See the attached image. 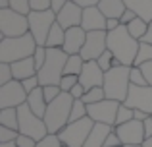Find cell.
Returning <instances> with one entry per match:
<instances>
[{"label": "cell", "mask_w": 152, "mask_h": 147, "mask_svg": "<svg viewBox=\"0 0 152 147\" xmlns=\"http://www.w3.org/2000/svg\"><path fill=\"white\" fill-rule=\"evenodd\" d=\"M104 147H123V143H121V140H119V136L115 134V128H114V132L108 136V140H106V145Z\"/></svg>", "instance_id": "obj_44"}, {"label": "cell", "mask_w": 152, "mask_h": 147, "mask_svg": "<svg viewBox=\"0 0 152 147\" xmlns=\"http://www.w3.org/2000/svg\"><path fill=\"white\" fill-rule=\"evenodd\" d=\"M106 21H108V18L100 12V8H98V6L83 8L81 27L85 31H106Z\"/></svg>", "instance_id": "obj_17"}, {"label": "cell", "mask_w": 152, "mask_h": 147, "mask_svg": "<svg viewBox=\"0 0 152 147\" xmlns=\"http://www.w3.org/2000/svg\"><path fill=\"white\" fill-rule=\"evenodd\" d=\"M62 147H67V145H62Z\"/></svg>", "instance_id": "obj_58"}, {"label": "cell", "mask_w": 152, "mask_h": 147, "mask_svg": "<svg viewBox=\"0 0 152 147\" xmlns=\"http://www.w3.org/2000/svg\"><path fill=\"white\" fill-rule=\"evenodd\" d=\"M10 8L19 14H29L31 12V6H29V0H10Z\"/></svg>", "instance_id": "obj_40"}, {"label": "cell", "mask_w": 152, "mask_h": 147, "mask_svg": "<svg viewBox=\"0 0 152 147\" xmlns=\"http://www.w3.org/2000/svg\"><path fill=\"white\" fill-rule=\"evenodd\" d=\"M15 143H18V147H37L39 141L33 140V137H29V136H23V134H19L18 140H15Z\"/></svg>", "instance_id": "obj_43"}, {"label": "cell", "mask_w": 152, "mask_h": 147, "mask_svg": "<svg viewBox=\"0 0 152 147\" xmlns=\"http://www.w3.org/2000/svg\"><path fill=\"white\" fill-rule=\"evenodd\" d=\"M93 128H94V120L87 116V118H81V120H77V122H69V124L60 134H56V136H58L60 141L67 147H85L91 132H93Z\"/></svg>", "instance_id": "obj_6"}, {"label": "cell", "mask_w": 152, "mask_h": 147, "mask_svg": "<svg viewBox=\"0 0 152 147\" xmlns=\"http://www.w3.org/2000/svg\"><path fill=\"white\" fill-rule=\"evenodd\" d=\"M131 66H118L112 68L104 74V91H106V99L118 103H125L127 95H129V87H131Z\"/></svg>", "instance_id": "obj_4"}, {"label": "cell", "mask_w": 152, "mask_h": 147, "mask_svg": "<svg viewBox=\"0 0 152 147\" xmlns=\"http://www.w3.org/2000/svg\"><path fill=\"white\" fill-rule=\"evenodd\" d=\"M71 2L79 4L81 8H91V6H98V4H100V0H71Z\"/></svg>", "instance_id": "obj_48"}, {"label": "cell", "mask_w": 152, "mask_h": 147, "mask_svg": "<svg viewBox=\"0 0 152 147\" xmlns=\"http://www.w3.org/2000/svg\"><path fill=\"white\" fill-rule=\"evenodd\" d=\"M85 60H83L81 54H71L66 62V68H64V75H81Z\"/></svg>", "instance_id": "obj_26"}, {"label": "cell", "mask_w": 152, "mask_h": 147, "mask_svg": "<svg viewBox=\"0 0 152 147\" xmlns=\"http://www.w3.org/2000/svg\"><path fill=\"white\" fill-rule=\"evenodd\" d=\"M29 33L35 37L37 45L46 47V39L52 29V25L56 23V12L46 10V12H29Z\"/></svg>", "instance_id": "obj_9"}, {"label": "cell", "mask_w": 152, "mask_h": 147, "mask_svg": "<svg viewBox=\"0 0 152 147\" xmlns=\"http://www.w3.org/2000/svg\"><path fill=\"white\" fill-rule=\"evenodd\" d=\"M31 12H46L52 10V0H29Z\"/></svg>", "instance_id": "obj_39"}, {"label": "cell", "mask_w": 152, "mask_h": 147, "mask_svg": "<svg viewBox=\"0 0 152 147\" xmlns=\"http://www.w3.org/2000/svg\"><path fill=\"white\" fill-rule=\"evenodd\" d=\"M0 126H6V128L18 130L19 132V114L18 109H0Z\"/></svg>", "instance_id": "obj_25"}, {"label": "cell", "mask_w": 152, "mask_h": 147, "mask_svg": "<svg viewBox=\"0 0 152 147\" xmlns=\"http://www.w3.org/2000/svg\"><path fill=\"white\" fill-rule=\"evenodd\" d=\"M46 56H48V49H46V47H42V45H39L37 50H35V54H33V60H35V64H37V72L42 68V66H45Z\"/></svg>", "instance_id": "obj_34"}, {"label": "cell", "mask_w": 152, "mask_h": 147, "mask_svg": "<svg viewBox=\"0 0 152 147\" xmlns=\"http://www.w3.org/2000/svg\"><path fill=\"white\" fill-rule=\"evenodd\" d=\"M108 50V31H87V41L81 50L83 60H98Z\"/></svg>", "instance_id": "obj_11"}, {"label": "cell", "mask_w": 152, "mask_h": 147, "mask_svg": "<svg viewBox=\"0 0 152 147\" xmlns=\"http://www.w3.org/2000/svg\"><path fill=\"white\" fill-rule=\"evenodd\" d=\"M10 8V0H0V10H6Z\"/></svg>", "instance_id": "obj_54"}, {"label": "cell", "mask_w": 152, "mask_h": 147, "mask_svg": "<svg viewBox=\"0 0 152 147\" xmlns=\"http://www.w3.org/2000/svg\"><path fill=\"white\" fill-rule=\"evenodd\" d=\"M14 81V72H12V64L6 62H0V85H6V83Z\"/></svg>", "instance_id": "obj_33"}, {"label": "cell", "mask_w": 152, "mask_h": 147, "mask_svg": "<svg viewBox=\"0 0 152 147\" xmlns=\"http://www.w3.org/2000/svg\"><path fill=\"white\" fill-rule=\"evenodd\" d=\"M73 101L75 99L69 93H62L56 101L48 103L46 114H45V122H46V128H48V134H60L69 124Z\"/></svg>", "instance_id": "obj_3"}, {"label": "cell", "mask_w": 152, "mask_h": 147, "mask_svg": "<svg viewBox=\"0 0 152 147\" xmlns=\"http://www.w3.org/2000/svg\"><path fill=\"white\" fill-rule=\"evenodd\" d=\"M98 8H100V12L108 19L110 18H118L119 19L123 16V12L127 10V6H125L123 0H100Z\"/></svg>", "instance_id": "obj_23"}, {"label": "cell", "mask_w": 152, "mask_h": 147, "mask_svg": "<svg viewBox=\"0 0 152 147\" xmlns=\"http://www.w3.org/2000/svg\"><path fill=\"white\" fill-rule=\"evenodd\" d=\"M79 83L85 87L87 91L93 87H102L104 85V72L98 66L96 60H87L83 66V72L79 75Z\"/></svg>", "instance_id": "obj_15"}, {"label": "cell", "mask_w": 152, "mask_h": 147, "mask_svg": "<svg viewBox=\"0 0 152 147\" xmlns=\"http://www.w3.org/2000/svg\"><path fill=\"white\" fill-rule=\"evenodd\" d=\"M27 103V91L23 89V83L14 79V81L0 85V109H19Z\"/></svg>", "instance_id": "obj_10"}, {"label": "cell", "mask_w": 152, "mask_h": 147, "mask_svg": "<svg viewBox=\"0 0 152 147\" xmlns=\"http://www.w3.org/2000/svg\"><path fill=\"white\" fill-rule=\"evenodd\" d=\"M141 147H152V137H146V140L141 143Z\"/></svg>", "instance_id": "obj_55"}, {"label": "cell", "mask_w": 152, "mask_h": 147, "mask_svg": "<svg viewBox=\"0 0 152 147\" xmlns=\"http://www.w3.org/2000/svg\"><path fill=\"white\" fill-rule=\"evenodd\" d=\"M64 143L60 141V137L56 136V134H48V136L45 137V140H41L37 143V147H62Z\"/></svg>", "instance_id": "obj_41"}, {"label": "cell", "mask_w": 152, "mask_h": 147, "mask_svg": "<svg viewBox=\"0 0 152 147\" xmlns=\"http://www.w3.org/2000/svg\"><path fill=\"white\" fill-rule=\"evenodd\" d=\"M64 41H66V29L56 21L48 33V39H46V49H62Z\"/></svg>", "instance_id": "obj_24"}, {"label": "cell", "mask_w": 152, "mask_h": 147, "mask_svg": "<svg viewBox=\"0 0 152 147\" xmlns=\"http://www.w3.org/2000/svg\"><path fill=\"white\" fill-rule=\"evenodd\" d=\"M18 114H19V134L29 136L37 141L45 140V137L48 136V128H46L45 118L37 116V114L29 109L27 103L18 109Z\"/></svg>", "instance_id": "obj_7"}, {"label": "cell", "mask_w": 152, "mask_h": 147, "mask_svg": "<svg viewBox=\"0 0 152 147\" xmlns=\"http://www.w3.org/2000/svg\"><path fill=\"white\" fill-rule=\"evenodd\" d=\"M131 120H135V110L133 109H129L127 105H119V109H118V118H115V126H121V124H125V122H131Z\"/></svg>", "instance_id": "obj_30"}, {"label": "cell", "mask_w": 152, "mask_h": 147, "mask_svg": "<svg viewBox=\"0 0 152 147\" xmlns=\"http://www.w3.org/2000/svg\"><path fill=\"white\" fill-rule=\"evenodd\" d=\"M119 25H121V21H119L118 18H110L106 21V31H114V29H118Z\"/></svg>", "instance_id": "obj_49"}, {"label": "cell", "mask_w": 152, "mask_h": 147, "mask_svg": "<svg viewBox=\"0 0 152 147\" xmlns=\"http://www.w3.org/2000/svg\"><path fill=\"white\" fill-rule=\"evenodd\" d=\"M106 99V91H104V87H93V89H89L85 93V97L81 99L85 105H94V103H100Z\"/></svg>", "instance_id": "obj_29"}, {"label": "cell", "mask_w": 152, "mask_h": 147, "mask_svg": "<svg viewBox=\"0 0 152 147\" xmlns=\"http://www.w3.org/2000/svg\"><path fill=\"white\" fill-rule=\"evenodd\" d=\"M87 41V31L83 29L81 25L79 27H71V29H66V41H64L62 49L66 50L67 54H81L83 47H85Z\"/></svg>", "instance_id": "obj_18"}, {"label": "cell", "mask_w": 152, "mask_h": 147, "mask_svg": "<svg viewBox=\"0 0 152 147\" xmlns=\"http://www.w3.org/2000/svg\"><path fill=\"white\" fill-rule=\"evenodd\" d=\"M85 93H87V89L81 85V83H77V85H75L73 89L69 91V95H71L73 99H83V97H85Z\"/></svg>", "instance_id": "obj_47"}, {"label": "cell", "mask_w": 152, "mask_h": 147, "mask_svg": "<svg viewBox=\"0 0 152 147\" xmlns=\"http://www.w3.org/2000/svg\"><path fill=\"white\" fill-rule=\"evenodd\" d=\"M77 83H79V75H64L62 81H60V89H62L64 93H69Z\"/></svg>", "instance_id": "obj_37"}, {"label": "cell", "mask_w": 152, "mask_h": 147, "mask_svg": "<svg viewBox=\"0 0 152 147\" xmlns=\"http://www.w3.org/2000/svg\"><path fill=\"white\" fill-rule=\"evenodd\" d=\"M37 41L31 33L23 37H2L0 39V62L14 64L18 60L29 58L37 50Z\"/></svg>", "instance_id": "obj_2"}, {"label": "cell", "mask_w": 152, "mask_h": 147, "mask_svg": "<svg viewBox=\"0 0 152 147\" xmlns=\"http://www.w3.org/2000/svg\"><path fill=\"white\" fill-rule=\"evenodd\" d=\"M23 89L27 91V95L31 93V91H35L37 87H42L41 85V81H39V75H33V78H27V79H23Z\"/></svg>", "instance_id": "obj_42"}, {"label": "cell", "mask_w": 152, "mask_h": 147, "mask_svg": "<svg viewBox=\"0 0 152 147\" xmlns=\"http://www.w3.org/2000/svg\"><path fill=\"white\" fill-rule=\"evenodd\" d=\"M139 68L142 70V74H145L146 81H148V85H152V60L150 62H145L142 66H139Z\"/></svg>", "instance_id": "obj_46"}, {"label": "cell", "mask_w": 152, "mask_h": 147, "mask_svg": "<svg viewBox=\"0 0 152 147\" xmlns=\"http://www.w3.org/2000/svg\"><path fill=\"white\" fill-rule=\"evenodd\" d=\"M123 105L133 110H145L152 114V85H131Z\"/></svg>", "instance_id": "obj_13"}, {"label": "cell", "mask_w": 152, "mask_h": 147, "mask_svg": "<svg viewBox=\"0 0 152 147\" xmlns=\"http://www.w3.org/2000/svg\"><path fill=\"white\" fill-rule=\"evenodd\" d=\"M0 147H18L15 141H10V143H0Z\"/></svg>", "instance_id": "obj_56"}, {"label": "cell", "mask_w": 152, "mask_h": 147, "mask_svg": "<svg viewBox=\"0 0 152 147\" xmlns=\"http://www.w3.org/2000/svg\"><path fill=\"white\" fill-rule=\"evenodd\" d=\"M139 47L141 41L133 39L127 31V25H119L118 29L108 31V50L119 60L123 66H133L139 54Z\"/></svg>", "instance_id": "obj_1"}, {"label": "cell", "mask_w": 152, "mask_h": 147, "mask_svg": "<svg viewBox=\"0 0 152 147\" xmlns=\"http://www.w3.org/2000/svg\"><path fill=\"white\" fill-rule=\"evenodd\" d=\"M87 116H89V109H87V105L81 101V99H75V101H73V106H71L69 122H77V120L87 118Z\"/></svg>", "instance_id": "obj_28"}, {"label": "cell", "mask_w": 152, "mask_h": 147, "mask_svg": "<svg viewBox=\"0 0 152 147\" xmlns=\"http://www.w3.org/2000/svg\"><path fill=\"white\" fill-rule=\"evenodd\" d=\"M29 33V18L25 14L6 8L0 10V35L2 37H23Z\"/></svg>", "instance_id": "obj_8"}, {"label": "cell", "mask_w": 152, "mask_h": 147, "mask_svg": "<svg viewBox=\"0 0 152 147\" xmlns=\"http://www.w3.org/2000/svg\"><path fill=\"white\" fill-rule=\"evenodd\" d=\"M19 136L18 130L6 128V126H0V143H10V141H15Z\"/></svg>", "instance_id": "obj_35"}, {"label": "cell", "mask_w": 152, "mask_h": 147, "mask_svg": "<svg viewBox=\"0 0 152 147\" xmlns=\"http://www.w3.org/2000/svg\"><path fill=\"white\" fill-rule=\"evenodd\" d=\"M67 2H69V0H52V12H56V14H58V12L62 10Z\"/></svg>", "instance_id": "obj_50"}, {"label": "cell", "mask_w": 152, "mask_h": 147, "mask_svg": "<svg viewBox=\"0 0 152 147\" xmlns=\"http://www.w3.org/2000/svg\"><path fill=\"white\" fill-rule=\"evenodd\" d=\"M142 124H145V136H146V137H152V116L146 118Z\"/></svg>", "instance_id": "obj_52"}, {"label": "cell", "mask_w": 152, "mask_h": 147, "mask_svg": "<svg viewBox=\"0 0 152 147\" xmlns=\"http://www.w3.org/2000/svg\"><path fill=\"white\" fill-rule=\"evenodd\" d=\"M27 105H29V109L33 110L37 116L45 118L46 106H48V103H46V99H45V89H42V87H37L35 91H31V93L27 95Z\"/></svg>", "instance_id": "obj_21"}, {"label": "cell", "mask_w": 152, "mask_h": 147, "mask_svg": "<svg viewBox=\"0 0 152 147\" xmlns=\"http://www.w3.org/2000/svg\"><path fill=\"white\" fill-rule=\"evenodd\" d=\"M67 58H69V54L64 49H48V56H46L45 66L37 72L39 81H41L42 87L60 85V81L64 78V68H66Z\"/></svg>", "instance_id": "obj_5"}, {"label": "cell", "mask_w": 152, "mask_h": 147, "mask_svg": "<svg viewBox=\"0 0 152 147\" xmlns=\"http://www.w3.org/2000/svg\"><path fill=\"white\" fill-rule=\"evenodd\" d=\"M123 147H141V145H123Z\"/></svg>", "instance_id": "obj_57"}, {"label": "cell", "mask_w": 152, "mask_h": 147, "mask_svg": "<svg viewBox=\"0 0 152 147\" xmlns=\"http://www.w3.org/2000/svg\"><path fill=\"white\" fill-rule=\"evenodd\" d=\"M42 89H45V99H46V103L56 101V99H58L60 95L64 93V91L60 89V85H46V87H42Z\"/></svg>", "instance_id": "obj_38"}, {"label": "cell", "mask_w": 152, "mask_h": 147, "mask_svg": "<svg viewBox=\"0 0 152 147\" xmlns=\"http://www.w3.org/2000/svg\"><path fill=\"white\" fill-rule=\"evenodd\" d=\"M146 29H148V21H145L142 18H135L133 21L127 25V31H129V35L133 39H137V41H141L142 37H145Z\"/></svg>", "instance_id": "obj_27"}, {"label": "cell", "mask_w": 152, "mask_h": 147, "mask_svg": "<svg viewBox=\"0 0 152 147\" xmlns=\"http://www.w3.org/2000/svg\"><path fill=\"white\" fill-rule=\"evenodd\" d=\"M141 43H146V45H152V21L148 23V29H146L145 37L141 39Z\"/></svg>", "instance_id": "obj_51"}, {"label": "cell", "mask_w": 152, "mask_h": 147, "mask_svg": "<svg viewBox=\"0 0 152 147\" xmlns=\"http://www.w3.org/2000/svg\"><path fill=\"white\" fill-rule=\"evenodd\" d=\"M135 18H139V16L135 14L133 10H125V12H123V16L119 18V21H121V25H129V23L133 21Z\"/></svg>", "instance_id": "obj_45"}, {"label": "cell", "mask_w": 152, "mask_h": 147, "mask_svg": "<svg viewBox=\"0 0 152 147\" xmlns=\"http://www.w3.org/2000/svg\"><path fill=\"white\" fill-rule=\"evenodd\" d=\"M152 60V45H146V43H141L139 47V54H137V60H135L133 66H142L145 62Z\"/></svg>", "instance_id": "obj_31"}, {"label": "cell", "mask_w": 152, "mask_h": 147, "mask_svg": "<svg viewBox=\"0 0 152 147\" xmlns=\"http://www.w3.org/2000/svg\"><path fill=\"white\" fill-rule=\"evenodd\" d=\"M127 10H133L145 21H152V0H123Z\"/></svg>", "instance_id": "obj_22"}, {"label": "cell", "mask_w": 152, "mask_h": 147, "mask_svg": "<svg viewBox=\"0 0 152 147\" xmlns=\"http://www.w3.org/2000/svg\"><path fill=\"white\" fill-rule=\"evenodd\" d=\"M129 79H131V85H148L145 74L139 66H131V74H129Z\"/></svg>", "instance_id": "obj_32"}, {"label": "cell", "mask_w": 152, "mask_h": 147, "mask_svg": "<svg viewBox=\"0 0 152 147\" xmlns=\"http://www.w3.org/2000/svg\"><path fill=\"white\" fill-rule=\"evenodd\" d=\"M112 132H114V126L102 124V122H94V128H93V132H91L85 147H104L108 136H110Z\"/></svg>", "instance_id": "obj_19"}, {"label": "cell", "mask_w": 152, "mask_h": 147, "mask_svg": "<svg viewBox=\"0 0 152 147\" xmlns=\"http://www.w3.org/2000/svg\"><path fill=\"white\" fill-rule=\"evenodd\" d=\"M56 21L64 27V29H71V27H79L83 21V8L75 2H67L62 10L56 14Z\"/></svg>", "instance_id": "obj_16"}, {"label": "cell", "mask_w": 152, "mask_h": 147, "mask_svg": "<svg viewBox=\"0 0 152 147\" xmlns=\"http://www.w3.org/2000/svg\"><path fill=\"white\" fill-rule=\"evenodd\" d=\"M12 72H14V79L23 81V79H27V78L37 75V64H35L33 56L23 58V60H18V62L12 64Z\"/></svg>", "instance_id": "obj_20"}, {"label": "cell", "mask_w": 152, "mask_h": 147, "mask_svg": "<svg viewBox=\"0 0 152 147\" xmlns=\"http://www.w3.org/2000/svg\"><path fill=\"white\" fill-rule=\"evenodd\" d=\"M121 103L112 101V99H104L100 103L94 105H87L89 109V118H93L94 122H102V124L114 126L115 128V118H118V109Z\"/></svg>", "instance_id": "obj_12"}, {"label": "cell", "mask_w": 152, "mask_h": 147, "mask_svg": "<svg viewBox=\"0 0 152 147\" xmlns=\"http://www.w3.org/2000/svg\"><path fill=\"white\" fill-rule=\"evenodd\" d=\"M115 134L119 136L123 145H141L146 140L145 136V124L141 120H131L121 126H115Z\"/></svg>", "instance_id": "obj_14"}, {"label": "cell", "mask_w": 152, "mask_h": 147, "mask_svg": "<svg viewBox=\"0 0 152 147\" xmlns=\"http://www.w3.org/2000/svg\"><path fill=\"white\" fill-rule=\"evenodd\" d=\"M152 114L148 112H145V110H135V120H141V122H145L146 118H150Z\"/></svg>", "instance_id": "obj_53"}, {"label": "cell", "mask_w": 152, "mask_h": 147, "mask_svg": "<svg viewBox=\"0 0 152 147\" xmlns=\"http://www.w3.org/2000/svg\"><path fill=\"white\" fill-rule=\"evenodd\" d=\"M114 54H112V50H106V52H104L102 54V56L100 58H98V66H100V68H102V72L104 74H106L108 72V70H112V68H114Z\"/></svg>", "instance_id": "obj_36"}]
</instances>
